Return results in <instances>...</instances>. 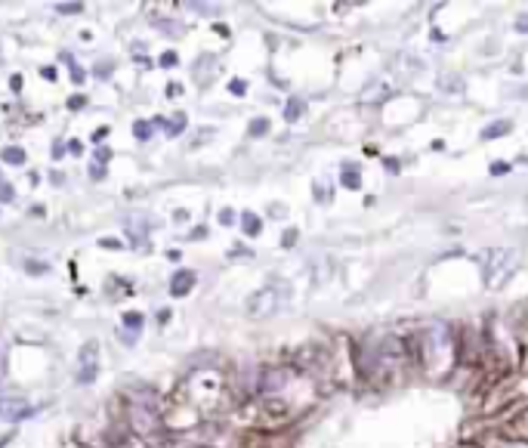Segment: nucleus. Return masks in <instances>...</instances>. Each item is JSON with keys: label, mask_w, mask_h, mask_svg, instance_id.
Returning <instances> with one entry per match:
<instances>
[{"label": "nucleus", "mask_w": 528, "mask_h": 448, "mask_svg": "<svg viewBox=\"0 0 528 448\" xmlns=\"http://www.w3.org/2000/svg\"><path fill=\"white\" fill-rule=\"evenodd\" d=\"M516 269V250H491L488 266H485V281L488 288H500Z\"/></svg>", "instance_id": "f257e3e1"}, {"label": "nucleus", "mask_w": 528, "mask_h": 448, "mask_svg": "<svg viewBox=\"0 0 528 448\" xmlns=\"http://www.w3.org/2000/svg\"><path fill=\"white\" fill-rule=\"evenodd\" d=\"M96 359H99V343L87 340L84 349H80V371H77V383L80 386H87V383L96 380V374H99V362Z\"/></svg>", "instance_id": "f03ea898"}, {"label": "nucleus", "mask_w": 528, "mask_h": 448, "mask_svg": "<svg viewBox=\"0 0 528 448\" xmlns=\"http://www.w3.org/2000/svg\"><path fill=\"white\" fill-rule=\"evenodd\" d=\"M28 414H31V408H28V402H25V399H16V396H0V420L16 423V420L28 417Z\"/></svg>", "instance_id": "7ed1b4c3"}, {"label": "nucleus", "mask_w": 528, "mask_h": 448, "mask_svg": "<svg viewBox=\"0 0 528 448\" xmlns=\"http://www.w3.org/2000/svg\"><path fill=\"white\" fill-rule=\"evenodd\" d=\"M275 309V291L272 288H263L260 294H254L250 297V303H247V312L254 315V318H263V315H269Z\"/></svg>", "instance_id": "20e7f679"}, {"label": "nucleus", "mask_w": 528, "mask_h": 448, "mask_svg": "<svg viewBox=\"0 0 528 448\" xmlns=\"http://www.w3.org/2000/svg\"><path fill=\"white\" fill-rule=\"evenodd\" d=\"M192 284H195V272L182 269V272H176L173 278H170V294H173V297H182V294L192 291Z\"/></svg>", "instance_id": "39448f33"}, {"label": "nucleus", "mask_w": 528, "mask_h": 448, "mask_svg": "<svg viewBox=\"0 0 528 448\" xmlns=\"http://www.w3.org/2000/svg\"><path fill=\"white\" fill-rule=\"evenodd\" d=\"M510 130V121H495L491 127H485L482 130V139H497L500 133H507Z\"/></svg>", "instance_id": "423d86ee"}, {"label": "nucleus", "mask_w": 528, "mask_h": 448, "mask_svg": "<svg viewBox=\"0 0 528 448\" xmlns=\"http://www.w3.org/2000/svg\"><path fill=\"white\" fill-rule=\"evenodd\" d=\"M0 158H3L6 164H22V161H25V148H19V145H6Z\"/></svg>", "instance_id": "0eeeda50"}, {"label": "nucleus", "mask_w": 528, "mask_h": 448, "mask_svg": "<svg viewBox=\"0 0 528 448\" xmlns=\"http://www.w3.org/2000/svg\"><path fill=\"white\" fill-rule=\"evenodd\" d=\"M133 136H136L139 142L152 139V124H145V121H136V124H133Z\"/></svg>", "instance_id": "6e6552de"}, {"label": "nucleus", "mask_w": 528, "mask_h": 448, "mask_svg": "<svg viewBox=\"0 0 528 448\" xmlns=\"http://www.w3.org/2000/svg\"><path fill=\"white\" fill-rule=\"evenodd\" d=\"M241 226H244L247 235H257V232H260V220H257L254 213H244V216H241Z\"/></svg>", "instance_id": "1a4fd4ad"}, {"label": "nucleus", "mask_w": 528, "mask_h": 448, "mask_svg": "<svg viewBox=\"0 0 528 448\" xmlns=\"http://www.w3.org/2000/svg\"><path fill=\"white\" fill-rule=\"evenodd\" d=\"M182 127H186V114H176L173 121H167V133H170V136L182 133Z\"/></svg>", "instance_id": "9d476101"}, {"label": "nucleus", "mask_w": 528, "mask_h": 448, "mask_svg": "<svg viewBox=\"0 0 528 448\" xmlns=\"http://www.w3.org/2000/svg\"><path fill=\"white\" fill-rule=\"evenodd\" d=\"M65 62H68V71H71V80H74V84H84V68H80L74 59H65Z\"/></svg>", "instance_id": "9b49d317"}, {"label": "nucleus", "mask_w": 528, "mask_h": 448, "mask_svg": "<svg viewBox=\"0 0 528 448\" xmlns=\"http://www.w3.org/2000/svg\"><path fill=\"white\" fill-rule=\"evenodd\" d=\"M300 108H303V99H291V102H288V121H297V118H300V114H303Z\"/></svg>", "instance_id": "f8f14e48"}, {"label": "nucleus", "mask_w": 528, "mask_h": 448, "mask_svg": "<svg viewBox=\"0 0 528 448\" xmlns=\"http://www.w3.org/2000/svg\"><path fill=\"white\" fill-rule=\"evenodd\" d=\"M266 130H269V121H266V118H260V121L250 124V133H254V136H263Z\"/></svg>", "instance_id": "ddd939ff"}, {"label": "nucleus", "mask_w": 528, "mask_h": 448, "mask_svg": "<svg viewBox=\"0 0 528 448\" xmlns=\"http://www.w3.org/2000/svg\"><path fill=\"white\" fill-rule=\"evenodd\" d=\"M25 269H28V272H34V275H40V272H50V266H47V263H34V260H25Z\"/></svg>", "instance_id": "4468645a"}, {"label": "nucleus", "mask_w": 528, "mask_h": 448, "mask_svg": "<svg viewBox=\"0 0 528 448\" xmlns=\"http://www.w3.org/2000/svg\"><path fill=\"white\" fill-rule=\"evenodd\" d=\"M124 325H127V328H139V325H142V315H139V312H127V315H124Z\"/></svg>", "instance_id": "2eb2a0df"}, {"label": "nucleus", "mask_w": 528, "mask_h": 448, "mask_svg": "<svg viewBox=\"0 0 528 448\" xmlns=\"http://www.w3.org/2000/svg\"><path fill=\"white\" fill-rule=\"evenodd\" d=\"M6 201H13V186H9V182H0V204H6Z\"/></svg>", "instance_id": "dca6fc26"}, {"label": "nucleus", "mask_w": 528, "mask_h": 448, "mask_svg": "<svg viewBox=\"0 0 528 448\" xmlns=\"http://www.w3.org/2000/svg\"><path fill=\"white\" fill-rule=\"evenodd\" d=\"M80 9H84V3H62V6H59V13L74 16V13H80Z\"/></svg>", "instance_id": "f3484780"}, {"label": "nucleus", "mask_w": 528, "mask_h": 448, "mask_svg": "<svg viewBox=\"0 0 528 448\" xmlns=\"http://www.w3.org/2000/svg\"><path fill=\"white\" fill-rule=\"evenodd\" d=\"M105 136H108V127H99V130H93V136H90V142H93V145H99L102 139H105Z\"/></svg>", "instance_id": "a211bd4d"}, {"label": "nucleus", "mask_w": 528, "mask_h": 448, "mask_svg": "<svg viewBox=\"0 0 528 448\" xmlns=\"http://www.w3.org/2000/svg\"><path fill=\"white\" fill-rule=\"evenodd\" d=\"M84 105H87V96H80V93L68 99V108H84Z\"/></svg>", "instance_id": "6ab92c4d"}, {"label": "nucleus", "mask_w": 528, "mask_h": 448, "mask_svg": "<svg viewBox=\"0 0 528 448\" xmlns=\"http://www.w3.org/2000/svg\"><path fill=\"white\" fill-rule=\"evenodd\" d=\"M343 179H346V186H349V189L359 186V173H352V167H346V176H343Z\"/></svg>", "instance_id": "aec40b11"}, {"label": "nucleus", "mask_w": 528, "mask_h": 448, "mask_svg": "<svg viewBox=\"0 0 528 448\" xmlns=\"http://www.w3.org/2000/svg\"><path fill=\"white\" fill-rule=\"evenodd\" d=\"M229 90H232V93H235V96H244V90H247V84H244V80H232V87H229Z\"/></svg>", "instance_id": "412c9836"}, {"label": "nucleus", "mask_w": 528, "mask_h": 448, "mask_svg": "<svg viewBox=\"0 0 528 448\" xmlns=\"http://www.w3.org/2000/svg\"><path fill=\"white\" fill-rule=\"evenodd\" d=\"M161 65H164V68H170V65H176V53H170V50H167L164 56H161Z\"/></svg>", "instance_id": "4be33fe9"}, {"label": "nucleus", "mask_w": 528, "mask_h": 448, "mask_svg": "<svg viewBox=\"0 0 528 448\" xmlns=\"http://www.w3.org/2000/svg\"><path fill=\"white\" fill-rule=\"evenodd\" d=\"M22 87H25V80H22L19 74H13V77H9V90H16V93H19Z\"/></svg>", "instance_id": "5701e85b"}, {"label": "nucleus", "mask_w": 528, "mask_h": 448, "mask_svg": "<svg viewBox=\"0 0 528 448\" xmlns=\"http://www.w3.org/2000/svg\"><path fill=\"white\" fill-rule=\"evenodd\" d=\"M108 158H111V152H108V148H96V161H99V167L105 164Z\"/></svg>", "instance_id": "b1692460"}, {"label": "nucleus", "mask_w": 528, "mask_h": 448, "mask_svg": "<svg viewBox=\"0 0 528 448\" xmlns=\"http://www.w3.org/2000/svg\"><path fill=\"white\" fill-rule=\"evenodd\" d=\"M90 176H93V179H102V176H105V167H96V164H93V167H90Z\"/></svg>", "instance_id": "393cba45"}, {"label": "nucleus", "mask_w": 528, "mask_h": 448, "mask_svg": "<svg viewBox=\"0 0 528 448\" xmlns=\"http://www.w3.org/2000/svg\"><path fill=\"white\" fill-rule=\"evenodd\" d=\"M96 74H99V77H108V74H111V62H105V65H99V68H96Z\"/></svg>", "instance_id": "a878e982"}, {"label": "nucleus", "mask_w": 528, "mask_h": 448, "mask_svg": "<svg viewBox=\"0 0 528 448\" xmlns=\"http://www.w3.org/2000/svg\"><path fill=\"white\" fill-rule=\"evenodd\" d=\"M40 74L47 77V80H53V77H56V68H53V65H43V68H40Z\"/></svg>", "instance_id": "bb28decb"}, {"label": "nucleus", "mask_w": 528, "mask_h": 448, "mask_svg": "<svg viewBox=\"0 0 528 448\" xmlns=\"http://www.w3.org/2000/svg\"><path fill=\"white\" fill-rule=\"evenodd\" d=\"M102 247H121L118 238H102Z\"/></svg>", "instance_id": "cd10ccee"}, {"label": "nucleus", "mask_w": 528, "mask_h": 448, "mask_svg": "<svg viewBox=\"0 0 528 448\" xmlns=\"http://www.w3.org/2000/svg\"><path fill=\"white\" fill-rule=\"evenodd\" d=\"M31 213H34V216H43V213H47V207H43V204H34Z\"/></svg>", "instance_id": "c85d7f7f"}, {"label": "nucleus", "mask_w": 528, "mask_h": 448, "mask_svg": "<svg viewBox=\"0 0 528 448\" xmlns=\"http://www.w3.org/2000/svg\"><path fill=\"white\" fill-rule=\"evenodd\" d=\"M50 179H53V182H56V186H62V182H65V176H62V173H59V170H56V173H50Z\"/></svg>", "instance_id": "c756f323"}, {"label": "nucleus", "mask_w": 528, "mask_h": 448, "mask_svg": "<svg viewBox=\"0 0 528 448\" xmlns=\"http://www.w3.org/2000/svg\"><path fill=\"white\" fill-rule=\"evenodd\" d=\"M232 220H235V216H232V213H229V210H223V213H220V223H226V226H229V223H232Z\"/></svg>", "instance_id": "7c9ffc66"}, {"label": "nucleus", "mask_w": 528, "mask_h": 448, "mask_svg": "<svg viewBox=\"0 0 528 448\" xmlns=\"http://www.w3.org/2000/svg\"><path fill=\"white\" fill-rule=\"evenodd\" d=\"M516 28H519V31H528V19H525V16L516 19Z\"/></svg>", "instance_id": "2f4dec72"}, {"label": "nucleus", "mask_w": 528, "mask_h": 448, "mask_svg": "<svg viewBox=\"0 0 528 448\" xmlns=\"http://www.w3.org/2000/svg\"><path fill=\"white\" fill-rule=\"evenodd\" d=\"M3 368H6V359H3V346H0V380H3Z\"/></svg>", "instance_id": "473e14b6"}, {"label": "nucleus", "mask_w": 528, "mask_h": 448, "mask_svg": "<svg viewBox=\"0 0 528 448\" xmlns=\"http://www.w3.org/2000/svg\"><path fill=\"white\" fill-rule=\"evenodd\" d=\"M204 235H207V229H204V226H198V229L192 232V238H204Z\"/></svg>", "instance_id": "72a5a7b5"}]
</instances>
